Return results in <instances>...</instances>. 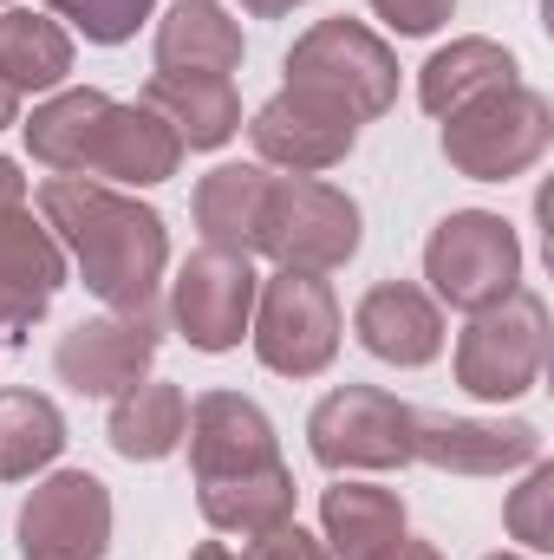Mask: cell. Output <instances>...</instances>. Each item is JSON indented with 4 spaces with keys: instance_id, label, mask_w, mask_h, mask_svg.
Segmentation results:
<instances>
[{
    "instance_id": "d590c367",
    "label": "cell",
    "mask_w": 554,
    "mask_h": 560,
    "mask_svg": "<svg viewBox=\"0 0 554 560\" xmlns=\"http://www.w3.org/2000/svg\"><path fill=\"white\" fill-rule=\"evenodd\" d=\"M489 560H522V555H489Z\"/></svg>"
},
{
    "instance_id": "9c48e42d",
    "label": "cell",
    "mask_w": 554,
    "mask_h": 560,
    "mask_svg": "<svg viewBox=\"0 0 554 560\" xmlns=\"http://www.w3.org/2000/svg\"><path fill=\"white\" fill-rule=\"evenodd\" d=\"M13 541L26 560H105L112 548V495L85 469L46 476L13 522Z\"/></svg>"
},
{
    "instance_id": "7402d4cb",
    "label": "cell",
    "mask_w": 554,
    "mask_h": 560,
    "mask_svg": "<svg viewBox=\"0 0 554 560\" xmlns=\"http://www.w3.org/2000/svg\"><path fill=\"white\" fill-rule=\"evenodd\" d=\"M320 528L339 560H385L405 541V502L372 482H339L320 495Z\"/></svg>"
},
{
    "instance_id": "44dd1931",
    "label": "cell",
    "mask_w": 554,
    "mask_h": 560,
    "mask_svg": "<svg viewBox=\"0 0 554 560\" xmlns=\"http://www.w3.org/2000/svg\"><path fill=\"white\" fill-rule=\"evenodd\" d=\"M242 66V26L216 0H176L157 20V72H216L229 79Z\"/></svg>"
},
{
    "instance_id": "83f0119b",
    "label": "cell",
    "mask_w": 554,
    "mask_h": 560,
    "mask_svg": "<svg viewBox=\"0 0 554 560\" xmlns=\"http://www.w3.org/2000/svg\"><path fill=\"white\" fill-rule=\"evenodd\" d=\"M503 522H509V535H516L529 555H549L554 548V469L549 463H529V482L509 495Z\"/></svg>"
},
{
    "instance_id": "ac0fdd59",
    "label": "cell",
    "mask_w": 554,
    "mask_h": 560,
    "mask_svg": "<svg viewBox=\"0 0 554 560\" xmlns=\"http://www.w3.org/2000/svg\"><path fill=\"white\" fill-rule=\"evenodd\" d=\"M143 112H157L183 150H222L242 131V98L216 72H157L143 85Z\"/></svg>"
},
{
    "instance_id": "e575fe53",
    "label": "cell",
    "mask_w": 554,
    "mask_h": 560,
    "mask_svg": "<svg viewBox=\"0 0 554 560\" xmlns=\"http://www.w3.org/2000/svg\"><path fill=\"white\" fill-rule=\"evenodd\" d=\"M189 560H242V555H229L222 541H203V548H196V555H189Z\"/></svg>"
},
{
    "instance_id": "d4e9b609",
    "label": "cell",
    "mask_w": 554,
    "mask_h": 560,
    "mask_svg": "<svg viewBox=\"0 0 554 560\" xmlns=\"http://www.w3.org/2000/svg\"><path fill=\"white\" fill-rule=\"evenodd\" d=\"M183 423H189V405L176 385L150 378V385H131L118 405H112V450L125 463H163L176 443H183Z\"/></svg>"
},
{
    "instance_id": "d6a6232c",
    "label": "cell",
    "mask_w": 554,
    "mask_h": 560,
    "mask_svg": "<svg viewBox=\"0 0 554 560\" xmlns=\"http://www.w3.org/2000/svg\"><path fill=\"white\" fill-rule=\"evenodd\" d=\"M385 560H443V555H437L430 541H399V548H392Z\"/></svg>"
},
{
    "instance_id": "30bf717a",
    "label": "cell",
    "mask_w": 554,
    "mask_h": 560,
    "mask_svg": "<svg viewBox=\"0 0 554 560\" xmlns=\"http://www.w3.org/2000/svg\"><path fill=\"white\" fill-rule=\"evenodd\" d=\"M255 287L262 280L249 268V255L196 248L170 280V319L196 352H235L255 319Z\"/></svg>"
},
{
    "instance_id": "8992f818",
    "label": "cell",
    "mask_w": 554,
    "mask_h": 560,
    "mask_svg": "<svg viewBox=\"0 0 554 560\" xmlns=\"http://www.w3.org/2000/svg\"><path fill=\"white\" fill-rule=\"evenodd\" d=\"M424 280H430V300H443L457 313H483L522 287V242L503 215L457 209L424 242Z\"/></svg>"
},
{
    "instance_id": "ffe728a7",
    "label": "cell",
    "mask_w": 554,
    "mask_h": 560,
    "mask_svg": "<svg viewBox=\"0 0 554 560\" xmlns=\"http://www.w3.org/2000/svg\"><path fill=\"white\" fill-rule=\"evenodd\" d=\"M268 170L262 163H222L196 183V229H203V248H222V255H255L262 242V209H268Z\"/></svg>"
},
{
    "instance_id": "2e32d148",
    "label": "cell",
    "mask_w": 554,
    "mask_h": 560,
    "mask_svg": "<svg viewBox=\"0 0 554 560\" xmlns=\"http://www.w3.org/2000/svg\"><path fill=\"white\" fill-rule=\"evenodd\" d=\"M353 332H359V346L372 352V359H385V365H430L437 352H443V306L412 287V280H379L366 300H359V313H353Z\"/></svg>"
},
{
    "instance_id": "484cf974",
    "label": "cell",
    "mask_w": 554,
    "mask_h": 560,
    "mask_svg": "<svg viewBox=\"0 0 554 560\" xmlns=\"http://www.w3.org/2000/svg\"><path fill=\"white\" fill-rule=\"evenodd\" d=\"M66 450V418L39 392H0V476L26 482Z\"/></svg>"
},
{
    "instance_id": "cb8c5ba5",
    "label": "cell",
    "mask_w": 554,
    "mask_h": 560,
    "mask_svg": "<svg viewBox=\"0 0 554 560\" xmlns=\"http://www.w3.org/2000/svg\"><path fill=\"white\" fill-rule=\"evenodd\" d=\"M72 72V39L59 20L33 13V7H7L0 13V79L13 92H53Z\"/></svg>"
},
{
    "instance_id": "4316f807",
    "label": "cell",
    "mask_w": 554,
    "mask_h": 560,
    "mask_svg": "<svg viewBox=\"0 0 554 560\" xmlns=\"http://www.w3.org/2000/svg\"><path fill=\"white\" fill-rule=\"evenodd\" d=\"M150 7L157 0H46V13L72 20L92 46H125L143 20H150Z\"/></svg>"
},
{
    "instance_id": "4dcf8cb0",
    "label": "cell",
    "mask_w": 554,
    "mask_h": 560,
    "mask_svg": "<svg viewBox=\"0 0 554 560\" xmlns=\"http://www.w3.org/2000/svg\"><path fill=\"white\" fill-rule=\"evenodd\" d=\"M26 209V176H20V163L13 156H0V222L7 215H20Z\"/></svg>"
},
{
    "instance_id": "f1b7e54d",
    "label": "cell",
    "mask_w": 554,
    "mask_h": 560,
    "mask_svg": "<svg viewBox=\"0 0 554 560\" xmlns=\"http://www.w3.org/2000/svg\"><path fill=\"white\" fill-rule=\"evenodd\" d=\"M372 13H379L392 33H405V39H424V33H437V26L457 13V0H372Z\"/></svg>"
},
{
    "instance_id": "4fadbf2b",
    "label": "cell",
    "mask_w": 554,
    "mask_h": 560,
    "mask_svg": "<svg viewBox=\"0 0 554 560\" xmlns=\"http://www.w3.org/2000/svg\"><path fill=\"white\" fill-rule=\"evenodd\" d=\"M183 443H189L196 482H222V476H249V469L280 463L275 423H268L262 405H249L242 392H203V398L189 405Z\"/></svg>"
},
{
    "instance_id": "3957f363",
    "label": "cell",
    "mask_w": 554,
    "mask_h": 560,
    "mask_svg": "<svg viewBox=\"0 0 554 560\" xmlns=\"http://www.w3.org/2000/svg\"><path fill=\"white\" fill-rule=\"evenodd\" d=\"M542 359H549V300L516 287L496 306L470 313L457 339V385L483 405H509L542 378Z\"/></svg>"
},
{
    "instance_id": "7c38bea8",
    "label": "cell",
    "mask_w": 554,
    "mask_h": 560,
    "mask_svg": "<svg viewBox=\"0 0 554 560\" xmlns=\"http://www.w3.org/2000/svg\"><path fill=\"white\" fill-rule=\"evenodd\" d=\"M249 138H255V156L262 163H275L287 176H320V170H333V163L353 156L359 125L346 112H333V105H320V98H307V92L287 85V92H275L255 112Z\"/></svg>"
},
{
    "instance_id": "52a82bcc",
    "label": "cell",
    "mask_w": 554,
    "mask_h": 560,
    "mask_svg": "<svg viewBox=\"0 0 554 560\" xmlns=\"http://www.w3.org/2000/svg\"><path fill=\"white\" fill-rule=\"evenodd\" d=\"M255 359L280 378H320L339 352V300L320 275H287L255 287V319H249Z\"/></svg>"
},
{
    "instance_id": "6da1fadb",
    "label": "cell",
    "mask_w": 554,
    "mask_h": 560,
    "mask_svg": "<svg viewBox=\"0 0 554 560\" xmlns=\"http://www.w3.org/2000/svg\"><path fill=\"white\" fill-rule=\"evenodd\" d=\"M39 215L53 242L72 248L85 287L112 313H143L157 300V280L170 268V229L150 202L105 189L92 176H53L39 183Z\"/></svg>"
},
{
    "instance_id": "8fae6325",
    "label": "cell",
    "mask_w": 554,
    "mask_h": 560,
    "mask_svg": "<svg viewBox=\"0 0 554 560\" xmlns=\"http://www.w3.org/2000/svg\"><path fill=\"white\" fill-rule=\"evenodd\" d=\"M157 346H163V326L150 306L143 313H105V319H79L59 339L53 365L79 398H125L131 385H143Z\"/></svg>"
},
{
    "instance_id": "9a60e30c",
    "label": "cell",
    "mask_w": 554,
    "mask_h": 560,
    "mask_svg": "<svg viewBox=\"0 0 554 560\" xmlns=\"http://www.w3.org/2000/svg\"><path fill=\"white\" fill-rule=\"evenodd\" d=\"M176 163H183V143L176 131L157 118V112H143V105H105L99 112V125H92V138H85V156H79V176H112V183H170L176 176Z\"/></svg>"
},
{
    "instance_id": "836d02e7",
    "label": "cell",
    "mask_w": 554,
    "mask_h": 560,
    "mask_svg": "<svg viewBox=\"0 0 554 560\" xmlns=\"http://www.w3.org/2000/svg\"><path fill=\"white\" fill-rule=\"evenodd\" d=\"M7 125H20V92L0 79V131H7Z\"/></svg>"
},
{
    "instance_id": "5bb4252c",
    "label": "cell",
    "mask_w": 554,
    "mask_h": 560,
    "mask_svg": "<svg viewBox=\"0 0 554 560\" xmlns=\"http://www.w3.org/2000/svg\"><path fill=\"white\" fill-rule=\"evenodd\" d=\"M412 463H430L443 476H509L542 463V430L522 418L483 423V418H417Z\"/></svg>"
},
{
    "instance_id": "f546056e",
    "label": "cell",
    "mask_w": 554,
    "mask_h": 560,
    "mask_svg": "<svg viewBox=\"0 0 554 560\" xmlns=\"http://www.w3.org/2000/svg\"><path fill=\"white\" fill-rule=\"evenodd\" d=\"M242 560H333V555H326L300 522H280V528H268V535H255Z\"/></svg>"
},
{
    "instance_id": "603a6c76",
    "label": "cell",
    "mask_w": 554,
    "mask_h": 560,
    "mask_svg": "<svg viewBox=\"0 0 554 560\" xmlns=\"http://www.w3.org/2000/svg\"><path fill=\"white\" fill-rule=\"evenodd\" d=\"M203 489V522L222 528V535H268L280 522H293V469L268 463V469H249V476H222V482H196Z\"/></svg>"
},
{
    "instance_id": "1f68e13d",
    "label": "cell",
    "mask_w": 554,
    "mask_h": 560,
    "mask_svg": "<svg viewBox=\"0 0 554 560\" xmlns=\"http://www.w3.org/2000/svg\"><path fill=\"white\" fill-rule=\"evenodd\" d=\"M242 7H249L255 20H280V13H293L300 0H242Z\"/></svg>"
},
{
    "instance_id": "d6986e66",
    "label": "cell",
    "mask_w": 554,
    "mask_h": 560,
    "mask_svg": "<svg viewBox=\"0 0 554 560\" xmlns=\"http://www.w3.org/2000/svg\"><path fill=\"white\" fill-rule=\"evenodd\" d=\"M516 72H522V66H516L509 46L470 33V39H450V46H437V52L424 59V72H417V105H424L430 118H450V112H463V105H476V98H489V92H503V85H522Z\"/></svg>"
},
{
    "instance_id": "7a4b0ae2",
    "label": "cell",
    "mask_w": 554,
    "mask_h": 560,
    "mask_svg": "<svg viewBox=\"0 0 554 560\" xmlns=\"http://www.w3.org/2000/svg\"><path fill=\"white\" fill-rule=\"evenodd\" d=\"M287 85L346 112L353 125L366 118H385L392 98H399V52L366 26V20H320L293 39L287 52Z\"/></svg>"
},
{
    "instance_id": "277c9868",
    "label": "cell",
    "mask_w": 554,
    "mask_h": 560,
    "mask_svg": "<svg viewBox=\"0 0 554 560\" xmlns=\"http://www.w3.org/2000/svg\"><path fill=\"white\" fill-rule=\"evenodd\" d=\"M255 255H268L287 275L346 268L359 255V202L346 189H333V183H313V176H275Z\"/></svg>"
},
{
    "instance_id": "5b68a950",
    "label": "cell",
    "mask_w": 554,
    "mask_h": 560,
    "mask_svg": "<svg viewBox=\"0 0 554 560\" xmlns=\"http://www.w3.org/2000/svg\"><path fill=\"white\" fill-rule=\"evenodd\" d=\"M554 143V105L529 85H503L463 112H450L443 125V156L450 170L476 176V183H509L522 170H535Z\"/></svg>"
},
{
    "instance_id": "e0dca14e",
    "label": "cell",
    "mask_w": 554,
    "mask_h": 560,
    "mask_svg": "<svg viewBox=\"0 0 554 560\" xmlns=\"http://www.w3.org/2000/svg\"><path fill=\"white\" fill-rule=\"evenodd\" d=\"M66 287V255L53 242V229H33V215H7L0 222V339L26 332Z\"/></svg>"
},
{
    "instance_id": "ba28073f",
    "label": "cell",
    "mask_w": 554,
    "mask_h": 560,
    "mask_svg": "<svg viewBox=\"0 0 554 560\" xmlns=\"http://www.w3.org/2000/svg\"><path fill=\"white\" fill-rule=\"evenodd\" d=\"M417 411L399 405L379 385H339L313 405L307 418V450L326 469H405L412 463Z\"/></svg>"
}]
</instances>
